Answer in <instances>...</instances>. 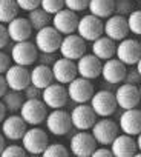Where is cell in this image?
<instances>
[{
	"mask_svg": "<svg viewBox=\"0 0 141 157\" xmlns=\"http://www.w3.org/2000/svg\"><path fill=\"white\" fill-rule=\"evenodd\" d=\"M6 29L9 34V40L13 42H23L29 40L32 34V26L28 20V17H14L9 23H6Z\"/></svg>",
	"mask_w": 141,
	"mask_h": 157,
	"instance_id": "obj_24",
	"label": "cell"
},
{
	"mask_svg": "<svg viewBox=\"0 0 141 157\" xmlns=\"http://www.w3.org/2000/svg\"><path fill=\"white\" fill-rule=\"evenodd\" d=\"M97 140L94 139L92 132H86V131H80L75 132L69 140V149L74 155L78 157H89L92 155L94 149L97 148Z\"/></svg>",
	"mask_w": 141,
	"mask_h": 157,
	"instance_id": "obj_10",
	"label": "cell"
},
{
	"mask_svg": "<svg viewBox=\"0 0 141 157\" xmlns=\"http://www.w3.org/2000/svg\"><path fill=\"white\" fill-rule=\"evenodd\" d=\"M26 154L25 148L20 146V145H8L3 148L2 154L0 155H3V157H23Z\"/></svg>",
	"mask_w": 141,
	"mask_h": 157,
	"instance_id": "obj_36",
	"label": "cell"
},
{
	"mask_svg": "<svg viewBox=\"0 0 141 157\" xmlns=\"http://www.w3.org/2000/svg\"><path fill=\"white\" fill-rule=\"evenodd\" d=\"M138 88H139V96H141V83H139V86H138Z\"/></svg>",
	"mask_w": 141,
	"mask_h": 157,
	"instance_id": "obj_50",
	"label": "cell"
},
{
	"mask_svg": "<svg viewBox=\"0 0 141 157\" xmlns=\"http://www.w3.org/2000/svg\"><path fill=\"white\" fill-rule=\"evenodd\" d=\"M129 25H127V17L120 16V14H112L106 19L104 22V36L110 37L115 42H120L129 36Z\"/></svg>",
	"mask_w": 141,
	"mask_h": 157,
	"instance_id": "obj_19",
	"label": "cell"
},
{
	"mask_svg": "<svg viewBox=\"0 0 141 157\" xmlns=\"http://www.w3.org/2000/svg\"><path fill=\"white\" fill-rule=\"evenodd\" d=\"M115 56L126 66H133V65H136V62L141 57V45H139L138 40L126 37V39L118 42Z\"/></svg>",
	"mask_w": 141,
	"mask_h": 157,
	"instance_id": "obj_12",
	"label": "cell"
},
{
	"mask_svg": "<svg viewBox=\"0 0 141 157\" xmlns=\"http://www.w3.org/2000/svg\"><path fill=\"white\" fill-rule=\"evenodd\" d=\"M23 96H25V99H40L42 97V90L34 86L32 83H29L23 90Z\"/></svg>",
	"mask_w": 141,
	"mask_h": 157,
	"instance_id": "obj_40",
	"label": "cell"
},
{
	"mask_svg": "<svg viewBox=\"0 0 141 157\" xmlns=\"http://www.w3.org/2000/svg\"><path fill=\"white\" fill-rule=\"evenodd\" d=\"M37 60H38L40 63H43V65H49V66H52V63H54L57 59H55L54 52H40L38 57H37Z\"/></svg>",
	"mask_w": 141,
	"mask_h": 157,
	"instance_id": "obj_42",
	"label": "cell"
},
{
	"mask_svg": "<svg viewBox=\"0 0 141 157\" xmlns=\"http://www.w3.org/2000/svg\"><path fill=\"white\" fill-rule=\"evenodd\" d=\"M91 106L98 117H110L118 108L115 94L107 90H100L94 93L91 99Z\"/></svg>",
	"mask_w": 141,
	"mask_h": 157,
	"instance_id": "obj_5",
	"label": "cell"
},
{
	"mask_svg": "<svg viewBox=\"0 0 141 157\" xmlns=\"http://www.w3.org/2000/svg\"><path fill=\"white\" fill-rule=\"evenodd\" d=\"M52 75H54V80L58 83H69L70 80L78 75L77 72V62L75 60H70L66 57H60L52 63Z\"/></svg>",
	"mask_w": 141,
	"mask_h": 157,
	"instance_id": "obj_16",
	"label": "cell"
},
{
	"mask_svg": "<svg viewBox=\"0 0 141 157\" xmlns=\"http://www.w3.org/2000/svg\"><path fill=\"white\" fill-rule=\"evenodd\" d=\"M28 20H29L32 29H35V31H38V29L48 26V25L52 22L51 14H48L42 6H38V8L32 10V11H28Z\"/></svg>",
	"mask_w": 141,
	"mask_h": 157,
	"instance_id": "obj_30",
	"label": "cell"
},
{
	"mask_svg": "<svg viewBox=\"0 0 141 157\" xmlns=\"http://www.w3.org/2000/svg\"><path fill=\"white\" fill-rule=\"evenodd\" d=\"M139 2H141V0H139Z\"/></svg>",
	"mask_w": 141,
	"mask_h": 157,
	"instance_id": "obj_52",
	"label": "cell"
},
{
	"mask_svg": "<svg viewBox=\"0 0 141 157\" xmlns=\"http://www.w3.org/2000/svg\"><path fill=\"white\" fill-rule=\"evenodd\" d=\"M45 157H67L69 151L61 143H48L46 149L43 151Z\"/></svg>",
	"mask_w": 141,
	"mask_h": 157,
	"instance_id": "obj_33",
	"label": "cell"
},
{
	"mask_svg": "<svg viewBox=\"0 0 141 157\" xmlns=\"http://www.w3.org/2000/svg\"><path fill=\"white\" fill-rule=\"evenodd\" d=\"M94 85L91 83L89 78L85 77H75L74 80L67 83V96L69 99L75 103H88L91 102L94 96Z\"/></svg>",
	"mask_w": 141,
	"mask_h": 157,
	"instance_id": "obj_6",
	"label": "cell"
},
{
	"mask_svg": "<svg viewBox=\"0 0 141 157\" xmlns=\"http://www.w3.org/2000/svg\"><path fill=\"white\" fill-rule=\"evenodd\" d=\"M45 123H46V128L51 134L54 136H66L70 128H72V122H70V113L61 109V108H57V109H52L46 119H45Z\"/></svg>",
	"mask_w": 141,
	"mask_h": 157,
	"instance_id": "obj_4",
	"label": "cell"
},
{
	"mask_svg": "<svg viewBox=\"0 0 141 157\" xmlns=\"http://www.w3.org/2000/svg\"><path fill=\"white\" fill-rule=\"evenodd\" d=\"M5 78L9 90L14 91H23L29 83H31V71L28 69V66H22V65H11L6 72H5Z\"/></svg>",
	"mask_w": 141,
	"mask_h": 157,
	"instance_id": "obj_14",
	"label": "cell"
},
{
	"mask_svg": "<svg viewBox=\"0 0 141 157\" xmlns=\"http://www.w3.org/2000/svg\"><path fill=\"white\" fill-rule=\"evenodd\" d=\"M19 114L23 117V120L28 125L37 126L45 122L48 116V106L42 99H25Z\"/></svg>",
	"mask_w": 141,
	"mask_h": 157,
	"instance_id": "obj_1",
	"label": "cell"
},
{
	"mask_svg": "<svg viewBox=\"0 0 141 157\" xmlns=\"http://www.w3.org/2000/svg\"><path fill=\"white\" fill-rule=\"evenodd\" d=\"M127 25L132 34L141 36V10H133L127 16Z\"/></svg>",
	"mask_w": 141,
	"mask_h": 157,
	"instance_id": "obj_32",
	"label": "cell"
},
{
	"mask_svg": "<svg viewBox=\"0 0 141 157\" xmlns=\"http://www.w3.org/2000/svg\"><path fill=\"white\" fill-rule=\"evenodd\" d=\"M123 82L132 83V85H139V83H141V75H139V72L136 71V68H135V69H129V71L126 72V77H124Z\"/></svg>",
	"mask_w": 141,
	"mask_h": 157,
	"instance_id": "obj_39",
	"label": "cell"
},
{
	"mask_svg": "<svg viewBox=\"0 0 141 157\" xmlns=\"http://www.w3.org/2000/svg\"><path fill=\"white\" fill-rule=\"evenodd\" d=\"M48 143H49L48 134L42 128H37V126L26 129V132L22 137V146L29 154H43Z\"/></svg>",
	"mask_w": 141,
	"mask_h": 157,
	"instance_id": "obj_8",
	"label": "cell"
},
{
	"mask_svg": "<svg viewBox=\"0 0 141 157\" xmlns=\"http://www.w3.org/2000/svg\"><path fill=\"white\" fill-rule=\"evenodd\" d=\"M40 6L51 16H54L55 13H58L60 10L64 8V0H42Z\"/></svg>",
	"mask_w": 141,
	"mask_h": 157,
	"instance_id": "obj_35",
	"label": "cell"
},
{
	"mask_svg": "<svg viewBox=\"0 0 141 157\" xmlns=\"http://www.w3.org/2000/svg\"><path fill=\"white\" fill-rule=\"evenodd\" d=\"M101 68L103 63L101 60L95 56V54H83L78 60H77V72L78 75L94 80V78L101 75Z\"/></svg>",
	"mask_w": 141,
	"mask_h": 157,
	"instance_id": "obj_22",
	"label": "cell"
},
{
	"mask_svg": "<svg viewBox=\"0 0 141 157\" xmlns=\"http://www.w3.org/2000/svg\"><path fill=\"white\" fill-rule=\"evenodd\" d=\"M91 132L98 145H110L112 140L120 134V126L109 117H101L100 120L94 123V126L91 128Z\"/></svg>",
	"mask_w": 141,
	"mask_h": 157,
	"instance_id": "obj_7",
	"label": "cell"
},
{
	"mask_svg": "<svg viewBox=\"0 0 141 157\" xmlns=\"http://www.w3.org/2000/svg\"><path fill=\"white\" fill-rule=\"evenodd\" d=\"M77 34L83 37L86 42H94L100 36L104 34V22L103 19L94 16V14H86L81 19H78L77 25Z\"/></svg>",
	"mask_w": 141,
	"mask_h": 157,
	"instance_id": "obj_2",
	"label": "cell"
},
{
	"mask_svg": "<svg viewBox=\"0 0 141 157\" xmlns=\"http://www.w3.org/2000/svg\"><path fill=\"white\" fill-rule=\"evenodd\" d=\"M118 126L124 134L129 136H138L141 132V111L136 108L124 109L120 116Z\"/></svg>",
	"mask_w": 141,
	"mask_h": 157,
	"instance_id": "obj_23",
	"label": "cell"
},
{
	"mask_svg": "<svg viewBox=\"0 0 141 157\" xmlns=\"http://www.w3.org/2000/svg\"><path fill=\"white\" fill-rule=\"evenodd\" d=\"M37 57H38V49H37L35 43H32L29 40L16 42V45L11 49V60L22 66L32 65L37 60Z\"/></svg>",
	"mask_w": 141,
	"mask_h": 157,
	"instance_id": "obj_13",
	"label": "cell"
},
{
	"mask_svg": "<svg viewBox=\"0 0 141 157\" xmlns=\"http://www.w3.org/2000/svg\"><path fill=\"white\" fill-rule=\"evenodd\" d=\"M77 25H78V16L75 11L63 8L58 13H55L52 16V26L61 34H72L77 31Z\"/></svg>",
	"mask_w": 141,
	"mask_h": 157,
	"instance_id": "obj_17",
	"label": "cell"
},
{
	"mask_svg": "<svg viewBox=\"0 0 141 157\" xmlns=\"http://www.w3.org/2000/svg\"><path fill=\"white\" fill-rule=\"evenodd\" d=\"M54 82V75H52V68L49 65L38 63L31 69V83L40 90L46 88Z\"/></svg>",
	"mask_w": 141,
	"mask_h": 157,
	"instance_id": "obj_27",
	"label": "cell"
},
{
	"mask_svg": "<svg viewBox=\"0 0 141 157\" xmlns=\"http://www.w3.org/2000/svg\"><path fill=\"white\" fill-rule=\"evenodd\" d=\"M92 54H95L100 60H107L110 57L115 56V51H117V45H115V40H112L110 37L107 36H100L98 39H95L92 42Z\"/></svg>",
	"mask_w": 141,
	"mask_h": 157,
	"instance_id": "obj_26",
	"label": "cell"
},
{
	"mask_svg": "<svg viewBox=\"0 0 141 157\" xmlns=\"http://www.w3.org/2000/svg\"><path fill=\"white\" fill-rule=\"evenodd\" d=\"M136 71H138L139 75H141V57H139V60L136 62Z\"/></svg>",
	"mask_w": 141,
	"mask_h": 157,
	"instance_id": "obj_49",
	"label": "cell"
},
{
	"mask_svg": "<svg viewBox=\"0 0 141 157\" xmlns=\"http://www.w3.org/2000/svg\"><path fill=\"white\" fill-rule=\"evenodd\" d=\"M3 148H5V136H3V134H0V154H2Z\"/></svg>",
	"mask_w": 141,
	"mask_h": 157,
	"instance_id": "obj_47",
	"label": "cell"
},
{
	"mask_svg": "<svg viewBox=\"0 0 141 157\" xmlns=\"http://www.w3.org/2000/svg\"><path fill=\"white\" fill-rule=\"evenodd\" d=\"M20 8L16 0H0V23H9L14 17H17Z\"/></svg>",
	"mask_w": 141,
	"mask_h": 157,
	"instance_id": "obj_31",
	"label": "cell"
},
{
	"mask_svg": "<svg viewBox=\"0 0 141 157\" xmlns=\"http://www.w3.org/2000/svg\"><path fill=\"white\" fill-rule=\"evenodd\" d=\"M136 148H138V151L141 152V132L136 136Z\"/></svg>",
	"mask_w": 141,
	"mask_h": 157,
	"instance_id": "obj_48",
	"label": "cell"
},
{
	"mask_svg": "<svg viewBox=\"0 0 141 157\" xmlns=\"http://www.w3.org/2000/svg\"><path fill=\"white\" fill-rule=\"evenodd\" d=\"M2 102L5 103L6 106V111H9L11 114H16L20 111L23 102H25V96L22 94V91H14V90H8L3 97H2Z\"/></svg>",
	"mask_w": 141,
	"mask_h": 157,
	"instance_id": "obj_29",
	"label": "cell"
},
{
	"mask_svg": "<svg viewBox=\"0 0 141 157\" xmlns=\"http://www.w3.org/2000/svg\"><path fill=\"white\" fill-rule=\"evenodd\" d=\"M9 42V34L5 26V23H0V49H3Z\"/></svg>",
	"mask_w": 141,
	"mask_h": 157,
	"instance_id": "obj_43",
	"label": "cell"
},
{
	"mask_svg": "<svg viewBox=\"0 0 141 157\" xmlns=\"http://www.w3.org/2000/svg\"><path fill=\"white\" fill-rule=\"evenodd\" d=\"M16 2H17V5H19L20 10H23V11H32V10H35V8L40 6L42 0H16Z\"/></svg>",
	"mask_w": 141,
	"mask_h": 157,
	"instance_id": "obj_38",
	"label": "cell"
},
{
	"mask_svg": "<svg viewBox=\"0 0 141 157\" xmlns=\"http://www.w3.org/2000/svg\"><path fill=\"white\" fill-rule=\"evenodd\" d=\"M61 39H63L61 34L52 25H48L37 31L34 43H35L38 52H57L60 48Z\"/></svg>",
	"mask_w": 141,
	"mask_h": 157,
	"instance_id": "obj_3",
	"label": "cell"
},
{
	"mask_svg": "<svg viewBox=\"0 0 141 157\" xmlns=\"http://www.w3.org/2000/svg\"><path fill=\"white\" fill-rule=\"evenodd\" d=\"M28 123L23 120L20 114H11L3 119L2 122V134L8 140H22L23 134L26 132Z\"/></svg>",
	"mask_w": 141,
	"mask_h": 157,
	"instance_id": "obj_21",
	"label": "cell"
},
{
	"mask_svg": "<svg viewBox=\"0 0 141 157\" xmlns=\"http://www.w3.org/2000/svg\"><path fill=\"white\" fill-rule=\"evenodd\" d=\"M126 72H127L126 65L120 59H114V57L104 60L103 68H101V77L104 78L106 83H110V85L121 83L126 77Z\"/></svg>",
	"mask_w": 141,
	"mask_h": 157,
	"instance_id": "obj_20",
	"label": "cell"
},
{
	"mask_svg": "<svg viewBox=\"0 0 141 157\" xmlns=\"http://www.w3.org/2000/svg\"><path fill=\"white\" fill-rule=\"evenodd\" d=\"M61 57L70 59V60H78L86 52V40L80 37L78 34H66L61 39L60 48H58Z\"/></svg>",
	"mask_w": 141,
	"mask_h": 157,
	"instance_id": "obj_9",
	"label": "cell"
},
{
	"mask_svg": "<svg viewBox=\"0 0 141 157\" xmlns=\"http://www.w3.org/2000/svg\"><path fill=\"white\" fill-rule=\"evenodd\" d=\"M97 114L88 103H77V106L70 111V122L72 126L78 131H88L97 122Z\"/></svg>",
	"mask_w": 141,
	"mask_h": 157,
	"instance_id": "obj_11",
	"label": "cell"
},
{
	"mask_svg": "<svg viewBox=\"0 0 141 157\" xmlns=\"http://www.w3.org/2000/svg\"><path fill=\"white\" fill-rule=\"evenodd\" d=\"M133 11V3L132 0H115L114 3V14H120L127 17Z\"/></svg>",
	"mask_w": 141,
	"mask_h": 157,
	"instance_id": "obj_34",
	"label": "cell"
},
{
	"mask_svg": "<svg viewBox=\"0 0 141 157\" xmlns=\"http://www.w3.org/2000/svg\"><path fill=\"white\" fill-rule=\"evenodd\" d=\"M110 155H114L112 154V149L110 148H95L94 149V152H92V157H110Z\"/></svg>",
	"mask_w": 141,
	"mask_h": 157,
	"instance_id": "obj_44",
	"label": "cell"
},
{
	"mask_svg": "<svg viewBox=\"0 0 141 157\" xmlns=\"http://www.w3.org/2000/svg\"><path fill=\"white\" fill-rule=\"evenodd\" d=\"M114 3L115 0H89L88 10L91 14L100 19H107L114 14Z\"/></svg>",
	"mask_w": 141,
	"mask_h": 157,
	"instance_id": "obj_28",
	"label": "cell"
},
{
	"mask_svg": "<svg viewBox=\"0 0 141 157\" xmlns=\"http://www.w3.org/2000/svg\"><path fill=\"white\" fill-rule=\"evenodd\" d=\"M89 0H64V8L72 10L75 13H81L85 10H88Z\"/></svg>",
	"mask_w": 141,
	"mask_h": 157,
	"instance_id": "obj_37",
	"label": "cell"
},
{
	"mask_svg": "<svg viewBox=\"0 0 141 157\" xmlns=\"http://www.w3.org/2000/svg\"><path fill=\"white\" fill-rule=\"evenodd\" d=\"M9 66H11V56L0 49V74H5Z\"/></svg>",
	"mask_w": 141,
	"mask_h": 157,
	"instance_id": "obj_41",
	"label": "cell"
},
{
	"mask_svg": "<svg viewBox=\"0 0 141 157\" xmlns=\"http://www.w3.org/2000/svg\"><path fill=\"white\" fill-rule=\"evenodd\" d=\"M8 83H6V78H5V74H0V99L3 97V94L8 91Z\"/></svg>",
	"mask_w": 141,
	"mask_h": 157,
	"instance_id": "obj_45",
	"label": "cell"
},
{
	"mask_svg": "<svg viewBox=\"0 0 141 157\" xmlns=\"http://www.w3.org/2000/svg\"><path fill=\"white\" fill-rule=\"evenodd\" d=\"M6 117V106H5V103L0 100V123L3 122V119Z\"/></svg>",
	"mask_w": 141,
	"mask_h": 157,
	"instance_id": "obj_46",
	"label": "cell"
},
{
	"mask_svg": "<svg viewBox=\"0 0 141 157\" xmlns=\"http://www.w3.org/2000/svg\"><path fill=\"white\" fill-rule=\"evenodd\" d=\"M139 45H141V39H139Z\"/></svg>",
	"mask_w": 141,
	"mask_h": 157,
	"instance_id": "obj_51",
	"label": "cell"
},
{
	"mask_svg": "<svg viewBox=\"0 0 141 157\" xmlns=\"http://www.w3.org/2000/svg\"><path fill=\"white\" fill-rule=\"evenodd\" d=\"M115 99H117V105L118 108L123 109H130V108H136L141 96H139V88L136 85L132 83H123L117 88L115 91Z\"/></svg>",
	"mask_w": 141,
	"mask_h": 157,
	"instance_id": "obj_18",
	"label": "cell"
},
{
	"mask_svg": "<svg viewBox=\"0 0 141 157\" xmlns=\"http://www.w3.org/2000/svg\"><path fill=\"white\" fill-rule=\"evenodd\" d=\"M110 149H112V154L115 157H132L138 151L136 140L133 139V136H129V134H124V132L118 134L112 140Z\"/></svg>",
	"mask_w": 141,
	"mask_h": 157,
	"instance_id": "obj_25",
	"label": "cell"
},
{
	"mask_svg": "<svg viewBox=\"0 0 141 157\" xmlns=\"http://www.w3.org/2000/svg\"><path fill=\"white\" fill-rule=\"evenodd\" d=\"M69 96H67V88L63 86V83H51L46 88L42 90V100L45 102V105L48 108L57 109V108H63L67 102Z\"/></svg>",
	"mask_w": 141,
	"mask_h": 157,
	"instance_id": "obj_15",
	"label": "cell"
}]
</instances>
